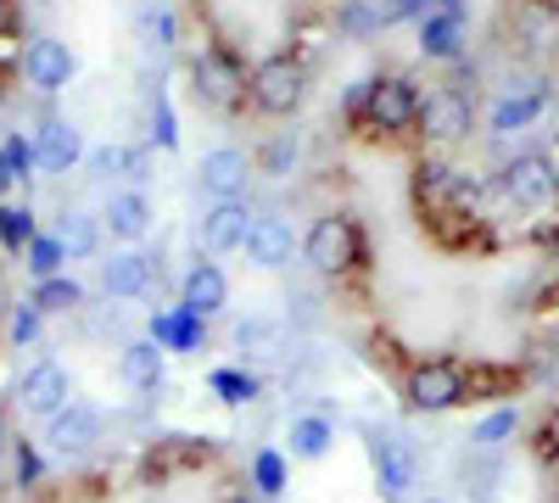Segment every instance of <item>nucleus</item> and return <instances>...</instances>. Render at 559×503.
<instances>
[{"label":"nucleus","instance_id":"nucleus-1","mask_svg":"<svg viewBox=\"0 0 559 503\" xmlns=\"http://www.w3.org/2000/svg\"><path fill=\"white\" fill-rule=\"evenodd\" d=\"M302 263L313 274H347L358 263V230H353V218H342V213L313 218L308 236H302Z\"/></svg>","mask_w":559,"mask_h":503},{"label":"nucleus","instance_id":"nucleus-2","mask_svg":"<svg viewBox=\"0 0 559 503\" xmlns=\"http://www.w3.org/2000/svg\"><path fill=\"white\" fill-rule=\"evenodd\" d=\"M247 89H252V107H258V112L286 118V112H297L302 96H308V73H302V62H292V57H269V62H258V73H252Z\"/></svg>","mask_w":559,"mask_h":503},{"label":"nucleus","instance_id":"nucleus-3","mask_svg":"<svg viewBox=\"0 0 559 503\" xmlns=\"http://www.w3.org/2000/svg\"><path fill=\"white\" fill-rule=\"evenodd\" d=\"M498 185H503V196L515 202V207H548L559 196V168L543 152H521V157L503 163Z\"/></svg>","mask_w":559,"mask_h":503},{"label":"nucleus","instance_id":"nucleus-4","mask_svg":"<svg viewBox=\"0 0 559 503\" xmlns=\"http://www.w3.org/2000/svg\"><path fill=\"white\" fill-rule=\"evenodd\" d=\"M17 403L28 408V415L51 420V415H62V408L73 403V375L62 370L57 358H34L23 370V381H17Z\"/></svg>","mask_w":559,"mask_h":503},{"label":"nucleus","instance_id":"nucleus-5","mask_svg":"<svg viewBox=\"0 0 559 503\" xmlns=\"http://www.w3.org/2000/svg\"><path fill=\"white\" fill-rule=\"evenodd\" d=\"M464 397H471V381H464V370L448 363V358H431L408 375V403L426 408V415H442V408H453Z\"/></svg>","mask_w":559,"mask_h":503},{"label":"nucleus","instance_id":"nucleus-6","mask_svg":"<svg viewBox=\"0 0 559 503\" xmlns=\"http://www.w3.org/2000/svg\"><path fill=\"white\" fill-rule=\"evenodd\" d=\"M419 123H426V141L453 146V141H464V134H471L476 101L464 96V89H431V96L419 101Z\"/></svg>","mask_w":559,"mask_h":503},{"label":"nucleus","instance_id":"nucleus-7","mask_svg":"<svg viewBox=\"0 0 559 503\" xmlns=\"http://www.w3.org/2000/svg\"><path fill=\"white\" fill-rule=\"evenodd\" d=\"M96 442H102V415L90 403H68L62 415L45 420V447H51L57 459H84Z\"/></svg>","mask_w":559,"mask_h":503},{"label":"nucleus","instance_id":"nucleus-8","mask_svg":"<svg viewBox=\"0 0 559 503\" xmlns=\"http://www.w3.org/2000/svg\"><path fill=\"white\" fill-rule=\"evenodd\" d=\"M252 207L247 202H213L207 213H202V224H197V241L213 252V258H224V252H247V236H252Z\"/></svg>","mask_w":559,"mask_h":503},{"label":"nucleus","instance_id":"nucleus-9","mask_svg":"<svg viewBox=\"0 0 559 503\" xmlns=\"http://www.w3.org/2000/svg\"><path fill=\"white\" fill-rule=\"evenodd\" d=\"M247 179H252V163H247V152H236V146H213V152H202V163H197V185H202L213 202H241Z\"/></svg>","mask_w":559,"mask_h":503},{"label":"nucleus","instance_id":"nucleus-10","mask_svg":"<svg viewBox=\"0 0 559 503\" xmlns=\"http://www.w3.org/2000/svg\"><path fill=\"white\" fill-rule=\"evenodd\" d=\"M73 51L62 39H51V34H39L28 51H23V79L39 89V96H57V89H68L73 84Z\"/></svg>","mask_w":559,"mask_h":503},{"label":"nucleus","instance_id":"nucleus-11","mask_svg":"<svg viewBox=\"0 0 559 503\" xmlns=\"http://www.w3.org/2000/svg\"><path fill=\"white\" fill-rule=\"evenodd\" d=\"M364 112L376 129H408L419 123V96L408 89V79H376L364 96Z\"/></svg>","mask_w":559,"mask_h":503},{"label":"nucleus","instance_id":"nucleus-12","mask_svg":"<svg viewBox=\"0 0 559 503\" xmlns=\"http://www.w3.org/2000/svg\"><path fill=\"white\" fill-rule=\"evenodd\" d=\"M369 459H376V481L386 498H408V487L419 481V459L403 436H376L369 442Z\"/></svg>","mask_w":559,"mask_h":503},{"label":"nucleus","instance_id":"nucleus-13","mask_svg":"<svg viewBox=\"0 0 559 503\" xmlns=\"http://www.w3.org/2000/svg\"><path fill=\"white\" fill-rule=\"evenodd\" d=\"M152 202H146V191H112L107 196V207H102V224L112 230V241H123V247H134V241H146L152 236Z\"/></svg>","mask_w":559,"mask_h":503},{"label":"nucleus","instance_id":"nucleus-14","mask_svg":"<svg viewBox=\"0 0 559 503\" xmlns=\"http://www.w3.org/2000/svg\"><path fill=\"white\" fill-rule=\"evenodd\" d=\"M292 252H297L292 224H280V218H258L252 224V236H247V263L252 268L280 274V268H292Z\"/></svg>","mask_w":559,"mask_h":503},{"label":"nucleus","instance_id":"nucleus-15","mask_svg":"<svg viewBox=\"0 0 559 503\" xmlns=\"http://www.w3.org/2000/svg\"><path fill=\"white\" fill-rule=\"evenodd\" d=\"M102 291L107 297H146L152 291V258L146 252H134V247H123V252H112L107 263H102Z\"/></svg>","mask_w":559,"mask_h":503},{"label":"nucleus","instance_id":"nucleus-16","mask_svg":"<svg viewBox=\"0 0 559 503\" xmlns=\"http://www.w3.org/2000/svg\"><path fill=\"white\" fill-rule=\"evenodd\" d=\"M191 79H197V96L213 101V107H229V101L247 89V79L236 73V62H224L218 51H202V57L191 62Z\"/></svg>","mask_w":559,"mask_h":503},{"label":"nucleus","instance_id":"nucleus-17","mask_svg":"<svg viewBox=\"0 0 559 503\" xmlns=\"http://www.w3.org/2000/svg\"><path fill=\"white\" fill-rule=\"evenodd\" d=\"M34 157H39L45 173H68V168L84 157V134H79L68 118H51V123L39 129V141H34Z\"/></svg>","mask_w":559,"mask_h":503},{"label":"nucleus","instance_id":"nucleus-18","mask_svg":"<svg viewBox=\"0 0 559 503\" xmlns=\"http://www.w3.org/2000/svg\"><path fill=\"white\" fill-rule=\"evenodd\" d=\"M163 370H168V352L146 336V342H129L123 347V358H118V375H123V386H134V392H157L163 386Z\"/></svg>","mask_w":559,"mask_h":503},{"label":"nucleus","instance_id":"nucleus-19","mask_svg":"<svg viewBox=\"0 0 559 503\" xmlns=\"http://www.w3.org/2000/svg\"><path fill=\"white\" fill-rule=\"evenodd\" d=\"M179 297H185V308H191L197 319L224 313V302H229V280H224V268H218V263H197L191 274H185Z\"/></svg>","mask_w":559,"mask_h":503},{"label":"nucleus","instance_id":"nucleus-20","mask_svg":"<svg viewBox=\"0 0 559 503\" xmlns=\"http://www.w3.org/2000/svg\"><path fill=\"white\" fill-rule=\"evenodd\" d=\"M152 342L163 352H191L202 342V319L191 308H174V313H152Z\"/></svg>","mask_w":559,"mask_h":503},{"label":"nucleus","instance_id":"nucleus-21","mask_svg":"<svg viewBox=\"0 0 559 503\" xmlns=\"http://www.w3.org/2000/svg\"><path fill=\"white\" fill-rule=\"evenodd\" d=\"M419 51L437 57V62H453V57L464 51L459 12H431V17H419Z\"/></svg>","mask_w":559,"mask_h":503},{"label":"nucleus","instance_id":"nucleus-22","mask_svg":"<svg viewBox=\"0 0 559 503\" xmlns=\"http://www.w3.org/2000/svg\"><path fill=\"white\" fill-rule=\"evenodd\" d=\"M57 241H62L68 263H73V258H96V252H102V218H96V213H79V207L62 213Z\"/></svg>","mask_w":559,"mask_h":503},{"label":"nucleus","instance_id":"nucleus-23","mask_svg":"<svg viewBox=\"0 0 559 503\" xmlns=\"http://www.w3.org/2000/svg\"><path fill=\"white\" fill-rule=\"evenodd\" d=\"M286 442H292V459H324L331 442H336V426L319 420V415H302V420H292Z\"/></svg>","mask_w":559,"mask_h":503},{"label":"nucleus","instance_id":"nucleus-24","mask_svg":"<svg viewBox=\"0 0 559 503\" xmlns=\"http://www.w3.org/2000/svg\"><path fill=\"white\" fill-rule=\"evenodd\" d=\"M236 347H241V358H280V352H286V331L269 325V319H241V325H236Z\"/></svg>","mask_w":559,"mask_h":503},{"label":"nucleus","instance_id":"nucleus-25","mask_svg":"<svg viewBox=\"0 0 559 503\" xmlns=\"http://www.w3.org/2000/svg\"><path fill=\"white\" fill-rule=\"evenodd\" d=\"M537 112H543V96H537V89H526V96H515V89H509V96L492 107V129H498V134H509V129H526Z\"/></svg>","mask_w":559,"mask_h":503},{"label":"nucleus","instance_id":"nucleus-26","mask_svg":"<svg viewBox=\"0 0 559 503\" xmlns=\"http://www.w3.org/2000/svg\"><path fill=\"white\" fill-rule=\"evenodd\" d=\"M79 302H84V291L68 280V274H51V280L34 286V308H39V313H73Z\"/></svg>","mask_w":559,"mask_h":503},{"label":"nucleus","instance_id":"nucleus-27","mask_svg":"<svg viewBox=\"0 0 559 503\" xmlns=\"http://www.w3.org/2000/svg\"><path fill=\"white\" fill-rule=\"evenodd\" d=\"M34 236H39V230H34V213L0 202V247H7V252H28Z\"/></svg>","mask_w":559,"mask_h":503},{"label":"nucleus","instance_id":"nucleus-28","mask_svg":"<svg viewBox=\"0 0 559 503\" xmlns=\"http://www.w3.org/2000/svg\"><path fill=\"white\" fill-rule=\"evenodd\" d=\"M23 263L34 268V280H51V274H62L68 252H62V241H57V236H34V241H28V252H23Z\"/></svg>","mask_w":559,"mask_h":503},{"label":"nucleus","instance_id":"nucleus-29","mask_svg":"<svg viewBox=\"0 0 559 503\" xmlns=\"http://www.w3.org/2000/svg\"><path fill=\"white\" fill-rule=\"evenodd\" d=\"M521 431V408H498V415H487L476 426V447H503V436Z\"/></svg>","mask_w":559,"mask_h":503},{"label":"nucleus","instance_id":"nucleus-30","mask_svg":"<svg viewBox=\"0 0 559 503\" xmlns=\"http://www.w3.org/2000/svg\"><path fill=\"white\" fill-rule=\"evenodd\" d=\"M252 481H258V492H263V498H274L280 487H286V459H280L274 447H263L258 459H252Z\"/></svg>","mask_w":559,"mask_h":503},{"label":"nucleus","instance_id":"nucleus-31","mask_svg":"<svg viewBox=\"0 0 559 503\" xmlns=\"http://www.w3.org/2000/svg\"><path fill=\"white\" fill-rule=\"evenodd\" d=\"M140 39L157 45V51H168V45H174V12H163V7H140Z\"/></svg>","mask_w":559,"mask_h":503},{"label":"nucleus","instance_id":"nucleus-32","mask_svg":"<svg viewBox=\"0 0 559 503\" xmlns=\"http://www.w3.org/2000/svg\"><path fill=\"white\" fill-rule=\"evenodd\" d=\"M213 392H218L224 403H252V397H258V381L241 375V370H218V375H213Z\"/></svg>","mask_w":559,"mask_h":503},{"label":"nucleus","instance_id":"nucleus-33","mask_svg":"<svg viewBox=\"0 0 559 503\" xmlns=\"http://www.w3.org/2000/svg\"><path fill=\"white\" fill-rule=\"evenodd\" d=\"M34 163H39V157H34V146L23 141V134H12V141L0 146V168H7V179H28Z\"/></svg>","mask_w":559,"mask_h":503},{"label":"nucleus","instance_id":"nucleus-34","mask_svg":"<svg viewBox=\"0 0 559 503\" xmlns=\"http://www.w3.org/2000/svg\"><path fill=\"white\" fill-rule=\"evenodd\" d=\"M39 319H45V313H39L34 302H23V308H12V342H17V347H28V342H39Z\"/></svg>","mask_w":559,"mask_h":503},{"label":"nucleus","instance_id":"nucleus-35","mask_svg":"<svg viewBox=\"0 0 559 503\" xmlns=\"http://www.w3.org/2000/svg\"><path fill=\"white\" fill-rule=\"evenodd\" d=\"M123 163H129V146H96V152H90V173H96V179L123 173Z\"/></svg>","mask_w":559,"mask_h":503},{"label":"nucleus","instance_id":"nucleus-36","mask_svg":"<svg viewBox=\"0 0 559 503\" xmlns=\"http://www.w3.org/2000/svg\"><path fill=\"white\" fill-rule=\"evenodd\" d=\"M408 17H431V0H381V23H408Z\"/></svg>","mask_w":559,"mask_h":503},{"label":"nucleus","instance_id":"nucleus-37","mask_svg":"<svg viewBox=\"0 0 559 503\" xmlns=\"http://www.w3.org/2000/svg\"><path fill=\"white\" fill-rule=\"evenodd\" d=\"M292 163H297V146H292V141H274V146L263 152V168H269V173H286Z\"/></svg>","mask_w":559,"mask_h":503},{"label":"nucleus","instance_id":"nucleus-38","mask_svg":"<svg viewBox=\"0 0 559 503\" xmlns=\"http://www.w3.org/2000/svg\"><path fill=\"white\" fill-rule=\"evenodd\" d=\"M152 141H157V146H174V112H168L163 101L152 107Z\"/></svg>","mask_w":559,"mask_h":503},{"label":"nucleus","instance_id":"nucleus-39","mask_svg":"<svg viewBox=\"0 0 559 503\" xmlns=\"http://www.w3.org/2000/svg\"><path fill=\"white\" fill-rule=\"evenodd\" d=\"M146 168H152V157H146V152H129V163H123V173L134 179V185H140V179H146Z\"/></svg>","mask_w":559,"mask_h":503},{"label":"nucleus","instance_id":"nucleus-40","mask_svg":"<svg viewBox=\"0 0 559 503\" xmlns=\"http://www.w3.org/2000/svg\"><path fill=\"white\" fill-rule=\"evenodd\" d=\"M7 453H12V436H7V426H0V465H7Z\"/></svg>","mask_w":559,"mask_h":503},{"label":"nucleus","instance_id":"nucleus-41","mask_svg":"<svg viewBox=\"0 0 559 503\" xmlns=\"http://www.w3.org/2000/svg\"><path fill=\"white\" fill-rule=\"evenodd\" d=\"M414 503H453V498H442V492H426V498H414Z\"/></svg>","mask_w":559,"mask_h":503},{"label":"nucleus","instance_id":"nucleus-42","mask_svg":"<svg viewBox=\"0 0 559 503\" xmlns=\"http://www.w3.org/2000/svg\"><path fill=\"white\" fill-rule=\"evenodd\" d=\"M442 7H448V12H459V7H464V0H442Z\"/></svg>","mask_w":559,"mask_h":503},{"label":"nucleus","instance_id":"nucleus-43","mask_svg":"<svg viewBox=\"0 0 559 503\" xmlns=\"http://www.w3.org/2000/svg\"><path fill=\"white\" fill-rule=\"evenodd\" d=\"M229 503H247V498H229Z\"/></svg>","mask_w":559,"mask_h":503}]
</instances>
